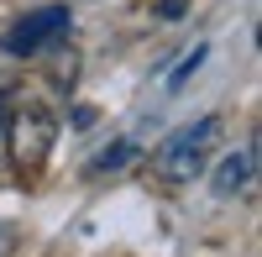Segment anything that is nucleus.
<instances>
[{
    "label": "nucleus",
    "instance_id": "20e7f679",
    "mask_svg": "<svg viewBox=\"0 0 262 257\" xmlns=\"http://www.w3.org/2000/svg\"><path fill=\"white\" fill-rule=\"evenodd\" d=\"M252 168H257V142L247 147V153H231L221 168H215V195H221V200L242 195V189L252 184Z\"/></svg>",
    "mask_w": 262,
    "mask_h": 257
},
{
    "label": "nucleus",
    "instance_id": "423d86ee",
    "mask_svg": "<svg viewBox=\"0 0 262 257\" xmlns=\"http://www.w3.org/2000/svg\"><path fill=\"white\" fill-rule=\"evenodd\" d=\"M200 63H205V48H194L184 63H179V69H173V79H168V90H184V79L194 74V69H200Z\"/></svg>",
    "mask_w": 262,
    "mask_h": 257
},
{
    "label": "nucleus",
    "instance_id": "6e6552de",
    "mask_svg": "<svg viewBox=\"0 0 262 257\" xmlns=\"http://www.w3.org/2000/svg\"><path fill=\"white\" fill-rule=\"evenodd\" d=\"M11 247H16V226H11V221H0V257H6Z\"/></svg>",
    "mask_w": 262,
    "mask_h": 257
},
{
    "label": "nucleus",
    "instance_id": "0eeeda50",
    "mask_svg": "<svg viewBox=\"0 0 262 257\" xmlns=\"http://www.w3.org/2000/svg\"><path fill=\"white\" fill-rule=\"evenodd\" d=\"M11 111H16V95L0 90V137H6V126H11Z\"/></svg>",
    "mask_w": 262,
    "mask_h": 257
},
{
    "label": "nucleus",
    "instance_id": "39448f33",
    "mask_svg": "<svg viewBox=\"0 0 262 257\" xmlns=\"http://www.w3.org/2000/svg\"><path fill=\"white\" fill-rule=\"evenodd\" d=\"M137 153H142L137 142H116V147H105V153L95 158V174H121V168L137 163Z\"/></svg>",
    "mask_w": 262,
    "mask_h": 257
},
{
    "label": "nucleus",
    "instance_id": "f257e3e1",
    "mask_svg": "<svg viewBox=\"0 0 262 257\" xmlns=\"http://www.w3.org/2000/svg\"><path fill=\"white\" fill-rule=\"evenodd\" d=\"M215 142H221V116H200V121L179 126V132H173L158 153H152V168H158L168 184H189V179L210 163Z\"/></svg>",
    "mask_w": 262,
    "mask_h": 257
},
{
    "label": "nucleus",
    "instance_id": "f03ea898",
    "mask_svg": "<svg viewBox=\"0 0 262 257\" xmlns=\"http://www.w3.org/2000/svg\"><path fill=\"white\" fill-rule=\"evenodd\" d=\"M53 137H58V121L48 105H27V111H11V126H6V147H11V168L21 179L42 174V163L53 153Z\"/></svg>",
    "mask_w": 262,
    "mask_h": 257
},
{
    "label": "nucleus",
    "instance_id": "7ed1b4c3",
    "mask_svg": "<svg viewBox=\"0 0 262 257\" xmlns=\"http://www.w3.org/2000/svg\"><path fill=\"white\" fill-rule=\"evenodd\" d=\"M69 32V6H42V11H32V16H21L16 27L6 32V42L0 48L6 53H16V58H27V53H42L53 37H63Z\"/></svg>",
    "mask_w": 262,
    "mask_h": 257
},
{
    "label": "nucleus",
    "instance_id": "1a4fd4ad",
    "mask_svg": "<svg viewBox=\"0 0 262 257\" xmlns=\"http://www.w3.org/2000/svg\"><path fill=\"white\" fill-rule=\"evenodd\" d=\"M163 16H184V0H163Z\"/></svg>",
    "mask_w": 262,
    "mask_h": 257
}]
</instances>
